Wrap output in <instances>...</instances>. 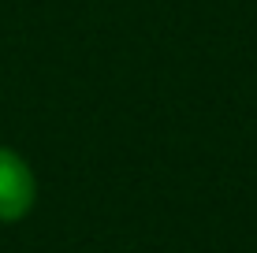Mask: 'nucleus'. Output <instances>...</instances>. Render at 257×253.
Segmentation results:
<instances>
[{"label": "nucleus", "mask_w": 257, "mask_h": 253, "mask_svg": "<svg viewBox=\"0 0 257 253\" xmlns=\"http://www.w3.org/2000/svg\"><path fill=\"white\" fill-rule=\"evenodd\" d=\"M38 201V179L15 149L0 145V223H19Z\"/></svg>", "instance_id": "nucleus-1"}]
</instances>
